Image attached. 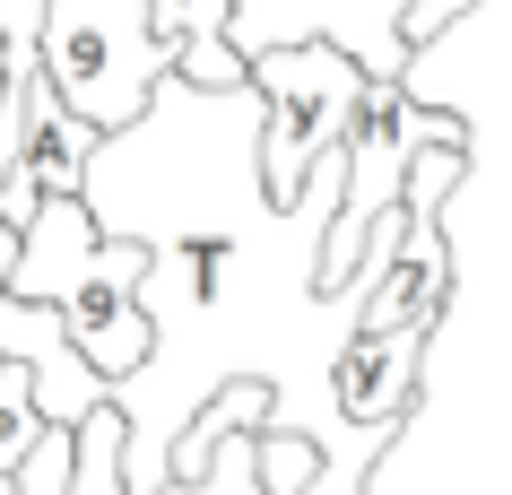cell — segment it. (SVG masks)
<instances>
[{
  "mask_svg": "<svg viewBox=\"0 0 512 495\" xmlns=\"http://www.w3.org/2000/svg\"><path fill=\"white\" fill-rule=\"evenodd\" d=\"M96 148H105V139L87 131L79 113H61L53 87H35L27 139H18V165H9V183H0V226H9V235H27L35 209L79 200V192H87V165H96Z\"/></svg>",
  "mask_w": 512,
  "mask_h": 495,
  "instance_id": "7",
  "label": "cell"
},
{
  "mask_svg": "<svg viewBox=\"0 0 512 495\" xmlns=\"http://www.w3.org/2000/svg\"><path fill=\"white\" fill-rule=\"evenodd\" d=\"M243 87L261 105V192L270 209H296L304 183L322 174L330 157H348V131H356V105H365V70L322 44L304 53H261L243 61Z\"/></svg>",
  "mask_w": 512,
  "mask_h": 495,
  "instance_id": "2",
  "label": "cell"
},
{
  "mask_svg": "<svg viewBox=\"0 0 512 495\" xmlns=\"http://www.w3.org/2000/svg\"><path fill=\"white\" fill-rule=\"evenodd\" d=\"M469 9H478V0H417V9H408V53H426L434 35L452 27V18H469Z\"/></svg>",
  "mask_w": 512,
  "mask_h": 495,
  "instance_id": "12",
  "label": "cell"
},
{
  "mask_svg": "<svg viewBox=\"0 0 512 495\" xmlns=\"http://www.w3.org/2000/svg\"><path fill=\"white\" fill-rule=\"evenodd\" d=\"M226 18H235V0H148V35L165 44V61L191 44H226Z\"/></svg>",
  "mask_w": 512,
  "mask_h": 495,
  "instance_id": "10",
  "label": "cell"
},
{
  "mask_svg": "<svg viewBox=\"0 0 512 495\" xmlns=\"http://www.w3.org/2000/svg\"><path fill=\"white\" fill-rule=\"evenodd\" d=\"M0 365H27L35 383V417L44 426H87L96 409H113V383L105 374H87V357L61 339V313H44V304H18L0 296Z\"/></svg>",
  "mask_w": 512,
  "mask_h": 495,
  "instance_id": "6",
  "label": "cell"
},
{
  "mask_svg": "<svg viewBox=\"0 0 512 495\" xmlns=\"http://www.w3.org/2000/svg\"><path fill=\"white\" fill-rule=\"evenodd\" d=\"M434 148H469V122L452 105H417L408 87H365L348 131V183H339V218L322 235V270H313V296H330L339 278L356 270V252L408 192V165L434 157Z\"/></svg>",
  "mask_w": 512,
  "mask_h": 495,
  "instance_id": "3",
  "label": "cell"
},
{
  "mask_svg": "<svg viewBox=\"0 0 512 495\" xmlns=\"http://www.w3.org/2000/svg\"><path fill=\"white\" fill-rule=\"evenodd\" d=\"M322 478V452L304 435H261V495H304Z\"/></svg>",
  "mask_w": 512,
  "mask_h": 495,
  "instance_id": "11",
  "label": "cell"
},
{
  "mask_svg": "<svg viewBox=\"0 0 512 495\" xmlns=\"http://www.w3.org/2000/svg\"><path fill=\"white\" fill-rule=\"evenodd\" d=\"M44 87L96 139L139 131L148 96L165 87V44L148 35V0H44Z\"/></svg>",
  "mask_w": 512,
  "mask_h": 495,
  "instance_id": "1",
  "label": "cell"
},
{
  "mask_svg": "<svg viewBox=\"0 0 512 495\" xmlns=\"http://www.w3.org/2000/svg\"><path fill=\"white\" fill-rule=\"evenodd\" d=\"M139 278H148V252H139V244H105V252H96V270L53 304L61 339H70V348L87 357V374H105L113 391L157 357V322H148V304H139Z\"/></svg>",
  "mask_w": 512,
  "mask_h": 495,
  "instance_id": "5",
  "label": "cell"
},
{
  "mask_svg": "<svg viewBox=\"0 0 512 495\" xmlns=\"http://www.w3.org/2000/svg\"><path fill=\"white\" fill-rule=\"evenodd\" d=\"M408 9L417 0H235L226 44H235V61L322 44V53L356 61L374 87H400L408 61H417L408 53Z\"/></svg>",
  "mask_w": 512,
  "mask_h": 495,
  "instance_id": "4",
  "label": "cell"
},
{
  "mask_svg": "<svg viewBox=\"0 0 512 495\" xmlns=\"http://www.w3.org/2000/svg\"><path fill=\"white\" fill-rule=\"evenodd\" d=\"M417 365H426V339H400V330H348L339 357H330V409L356 435H400L408 400H417Z\"/></svg>",
  "mask_w": 512,
  "mask_h": 495,
  "instance_id": "8",
  "label": "cell"
},
{
  "mask_svg": "<svg viewBox=\"0 0 512 495\" xmlns=\"http://www.w3.org/2000/svg\"><path fill=\"white\" fill-rule=\"evenodd\" d=\"M96 252H105V235H96V218H87V200H53V209H35L27 235H18L9 296H18V304H44V313H53V304L70 296L87 270H96Z\"/></svg>",
  "mask_w": 512,
  "mask_h": 495,
  "instance_id": "9",
  "label": "cell"
}]
</instances>
